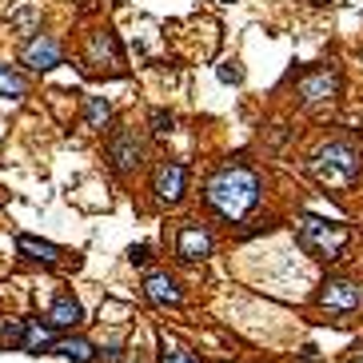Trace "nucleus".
<instances>
[{"instance_id":"obj_8","label":"nucleus","mask_w":363,"mask_h":363,"mask_svg":"<svg viewBox=\"0 0 363 363\" xmlns=\"http://www.w3.org/2000/svg\"><path fill=\"white\" fill-rule=\"evenodd\" d=\"M339 88H343V80H339L336 68H312V72L300 76L303 104H327V100H336Z\"/></svg>"},{"instance_id":"obj_10","label":"nucleus","mask_w":363,"mask_h":363,"mask_svg":"<svg viewBox=\"0 0 363 363\" xmlns=\"http://www.w3.org/2000/svg\"><path fill=\"white\" fill-rule=\"evenodd\" d=\"M20 60H25L32 72H52V68L64 60V52L52 37H32V40H25V48H20Z\"/></svg>"},{"instance_id":"obj_24","label":"nucleus","mask_w":363,"mask_h":363,"mask_svg":"<svg viewBox=\"0 0 363 363\" xmlns=\"http://www.w3.org/2000/svg\"><path fill=\"white\" fill-rule=\"evenodd\" d=\"M315 4H327V0H315Z\"/></svg>"},{"instance_id":"obj_13","label":"nucleus","mask_w":363,"mask_h":363,"mask_svg":"<svg viewBox=\"0 0 363 363\" xmlns=\"http://www.w3.org/2000/svg\"><path fill=\"white\" fill-rule=\"evenodd\" d=\"M16 251H20L25 260H32V263H44V268L60 263V256H64L56 244H48V239H37V236H16Z\"/></svg>"},{"instance_id":"obj_7","label":"nucleus","mask_w":363,"mask_h":363,"mask_svg":"<svg viewBox=\"0 0 363 363\" xmlns=\"http://www.w3.org/2000/svg\"><path fill=\"white\" fill-rule=\"evenodd\" d=\"M216 248L212 232L200 224V220H184V224L176 227V256L184 263H196V260H208Z\"/></svg>"},{"instance_id":"obj_23","label":"nucleus","mask_w":363,"mask_h":363,"mask_svg":"<svg viewBox=\"0 0 363 363\" xmlns=\"http://www.w3.org/2000/svg\"><path fill=\"white\" fill-rule=\"evenodd\" d=\"M239 76L244 72H239L236 64H220V80H224V84H239Z\"/></svg>"},{"instance_id":"obj_16","label":"nucleus","mask_w":363,"mask_h":363,"mask_svg":"<svg viewBox=\"0 0 363 363\" xmlns=\"http://www.w3.org/2000/svg\"><path fill=\"white\" fill-rule=\"evenodd\" d=\"M0 96L4 100H20V96H28V80L16 68H8V64H0Z\"/></svg>"},{"instance_id":"obj_2","label":"nucleus","mask_w":363,"mask_h":363,"mask_svg":"<svg viewBox=\"0 0 363 363\" xmlns=\"http://www.w3.org/2000/svg\"><path fill=\"white\" fill-rule=\"evenodd\" d=\"M308 172H312V180L319 184V188L348 192L363 172V156L351 140H327V144H319V148L312 152Z\"/></svg>"},{"instance_id":"obj_17","label":"nucleus","mask_w":363,"mask_h":363,"mask_svg":"<svg viewBox=\"0 0 363 363\" xmlns=\"http://www.w3.org/2000/svg\"><path fill=\"white\" fill-rule=\"evenodd\" d=\"M108 120H112V104L104 100V96H92V100H88V112H84V124L96 128V132H104Z\"/></svg>"},{"instance_id":"obj_20","label":"nucleus","mask_w":363,"mask_h":363,"mask_svg":"<svg viewBox=\"0 0 363 363\" xmlns=\"http://www.w3.org/2000/svg\"><path fill=\"white\" fill-rule=\"evenodd\" d=\"M160 363H200V359H196V355H192L188 348H180V343H164Z\"/></svg>"},{"instance_id":"obj_12","label":"nucleus","mask_w":363,"mask_h":363,"mask_svg":"<svg viewBox=\"0 0 363 363\" xmlns=\"http://www.w3.org/2000/svg\"><path fill=\"white\" fill-rule=\"evenodd\" d=\"M144 296H148V303H156V308H176V303L184 300L180 284H176L168 272H152V276L144 279Z\"/></svg>"},{"instance_id":"obj_6","label":"nucleus","mask_w":363,"mask_h":363,"mask_svg":"<svg viewBox=\"0 0 363 363\" xmlns=\"http://www.w3.org/2000/svg\"><path fill=\"white\" fill-rule=\"evenodd\" d=\"M152 192H156V200L176 208V204L184 200V192H188V168L180 160H164L156 172H152Z\"/></svg>"},{"instance_id":"obj_15","label":"nucleus","mask_w":363,"mask_h":363,"mask_svg":"<svg viewBox=\"0 0 363 363\" xmlns=\"http://www.w3.org/2000/svg\"><path fill=\"white\" fill-rule=\"evenodd\" d=\"M52 343H56L52 327L40 324V319H28V327H25V348H20V351H32V355H40V351H48Z\"/></svg>"},{"instance_id":"obj_14","label":"nucleus","mask_w":363,"mask_h":363,"mask_svg":"<svg viewBox=\"0 0 363 363\" xmlns=\"http://www.w3.org/2000/svg\"><path fill=\"white\" fill-rule=\"evenodd\" d=\"M52 355H64V359H72V363H92L96 359V348H92V343H88V339H80V336H68V339H56V343H52Z\"/></svg>"},{"instance_id":"obj_1","label":"nucleus","mask_w":363,"mask_h":363,"mask_svg":"<svg viewBox=\"0 0 363 363\" xmlns=\"http://www.w3.org/2000/svg\"><path fill=\"white\" fill-rule=\"evenodd\" d=\"M260 196H263V180H260V172L244 160L220 164V168L208 176V184H204L208 208H212L220 220H227V224H239V220L260 204Z\"/></svg>"},{"instance_id":"obj_11","label":"nucleus","mask_w":363,"mask_h":363,"mask_svg":"<svg viewBox=\"0 0 363 363\" xmlns=\"http://www.w3.org/2000/svg\"><path fill=\"white\" fill-rule=\"evenodd\" d=\"M44 324H48L52 331H72L76 324H84V308H80L68 291H60V296L52 300L48 315H44Z\"/></svg>"},{"instance_id":"obj_21","label":"nucleus","mask_w":363,"mask_h":363,"mask_svg":"<svg viewBox=\"0 0 363 363\" xmlns=\"http://www.w3.org/2000/svg\"><path fill=\"white\" fill-rule=\"evenodd\" d=\"M172 128H176L172 112H152V132H156V136H168Z\"/></svg>"},{"instance_id":"obj_4","label":"nucleus","mask_w":363,"mask_h":363,"mask_svg":"<svg viewBox=\"0 0 363 363\" xmlns=\"http://www.w3.org/2000/svg\"><path fill=\"white\" fill-rule=\"evenodd\" d=\"M315 300H319V308H324L327 315H336V324H343L348 315H355L363 308V288L355 279L331 276V279H324V288H319Z\"/></svg>"},{"instance_id":"obj_9","label":"nucleus","mask_w":363,"mask_h":363,"mask_svg":"<svg viewBox=\"0 0 363 363\" xmlns=\"http://www.w3.org/2000/svg\"><path fill=\"white\" fill-rule=\"evenodd\" d=\"M108 160H112V168L120 176H132L144 164V144H140L136 132H112V140H108Z\"/></svg>"},{"instance_id":"obj_18","label":"nucleus","mask_w":363,"mask_h":363,"mask_svg":"<svg viewBox=\"0 0 363 363\" xmlns=\"http://www.w3.org/2000/svg\"><path fill=\"white\" fill-rule=\"evenodd\" d=\"M25 327L28 319H4V327H0V343L8 351H20L25 348Z\"/></svg>"},{"instance_id":"obj_19","label":"nucleus","mask_w":363,"mask_h":363,"mask_svg":"<svg viewBox=\"0 0 363 363\" xmlns=\"http://www.w3.org/2000/svg\"><path fill=\"white\" fill-rule=\"evenodd\" d=\"M37 20H40V13L32 8V4H20V8H16V13L8 16V25L20 28V32H32V28H37Z\"/></svg>"},{"instance_id":"obj_22","label":"nucleus","mask_w":363,"mask_h":363,"mask_svg":"<svg viewBox=\"0 0 363 363\" xmlns=\"http://www.w3.org/2000/svg\"><path fill=\"white\" fill-rule=\"evenodd\" d=\"M128 260H132V263H148L152 248H148V244H136V248H128Z\"/></svg>"},{"instance_id":"obj_5","label":"nucleus","mask_w":363,"mask_h":363,"mask_svg":"<svg viewBox=\"0 0 363 363\" xmlns=\"http://www.w3.org/2000/svg\"><path fill=\"white\" fill-rule=\"evenodd\" d=\"M84 64L92 68V72H104V68L120 72V64H124V48H120V40H116L112 28H96V32L88 37Z\"/></svg>"},{"instance_id":"obj_3","label":"nucleus","mask_w":363,"mask_h":363,"mask_svg":"<svg viewBox=\"0 0 363 363\" xmlns=\"http://www.w3.org/2000/svg\"><path fill=\"white\" fill-rule=\"evenodd\" d=\"M296 239H300V248L315 260H339L343 248H348L351 232L343 224H327V220H315V216H303L300 227H296Z\"/></svg>"}]
</instances>
